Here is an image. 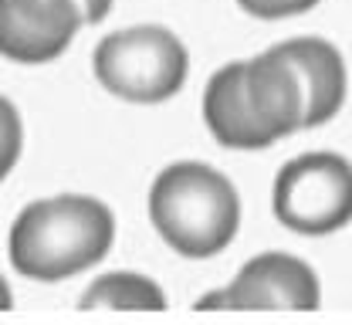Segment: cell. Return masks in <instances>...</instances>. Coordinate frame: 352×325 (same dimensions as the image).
<instances>
[{"instance_id": "obj_6", "label": "cell", "mask_w": 352, "mask_h": 325, "mask_svg": "<svg viewBox=\"0 0 352 325\" xmlns=\"http://www.w3.org/2000/svg\"><path fill=\"white\" fill-rule=\"evenodd\" d=\"M82 24L75 0H0V54L17 65L54 61Z\"/></svg>"}, {"instance_id": "obj_4", "label": "cell", "mask_w": 352, "mask_h": 325, "mask_svg": "<svg viewBox=\"0 0 352 325\" xmlns=\"http://www.w3.org/2000/svg\"><path fill=\"white\" fill-rule=\"evenodd\" d=\"M274 217L295 234H332L352 221V163L305 153L274 177Z\"/></svg>"}, {"instance_id": "obj_14", "label": "cell", "mask_w": 352, "mask_h": 325, "mask_svg": "<svg viewBox=\"0 0 352 325\" xmlns=\"http://www.w3.org/2000/svg\"><path fill=\"white\" fill-rule=\"evenodd\" d=\"M14 305V295H10V284L3 281V275H0V312H7Z\"/></svg>"}, {"instance_id": "obj_7", "label": "cell", "mask_w": 352, "mask_h": 325, "mask_svg": "<svg viewBox=\"0 0 352 325\" xmlns=\"http://www.w3.org/2000/svg\"><path fill=\"white\" fill-rule=\"evenodd\" d=\"M244 95L254 119L261 122V129L271 139H281L302 129V112H305L302 82L278 47L244 61Z\"/></svg>"}, {"instance_id": "obj_2", "label": "cell", "mask_w": 352, "mask_h": 325, "mask_svg": "<svg viewBox=\"0 0 352 325\" xmlns=\"http://www.w3.org/2000/svg\"><path fill=\"white\" fill-rule=\"evenodd\" d=\"M149 221L183 258L220 254L241 224L234 183L204 163H173L149 190Z\"/></svg>"}, {"instance_id": "obj_1", "label": "cell", "mask_w": 352, "mask_h": 325, "mask_svg": "<svg viewBox=\"0 0 352 325\" xmlns=\"http://www.w3.org/2000/svg\"><path fill=\"white\" fill-rule=\"evenodd\" d=\"M116 237V221L95 197H47L21 210L10 227V265L31 281H65L98 265Z\"/></svg>"}, {"instance_id": "obj_9", "label": "cell", "mask_w": 352, "mask_h": 325, "mask_svg": "<svg viewBox=\"0 0 352 325\" xmlns=\"http://www.w3.org/2000/svg\"><path fill=\"white\" fill-rule=\"evenodd\" d=\"M204 119H207V129L214 133V139L220 146H230V149H264V146L274 142L261 129V122L254 119V112L248 105V95H244V61L223 65L217 75L207 82Z\"/></svg>"}, {"instance_id": "obj_11", "label": "cell", "mask_w": 352, "mask_h": 325, "mask_svg": "<svg viewBox=\"0 0 352 325\" xmlns=\"http://www.w3.org/2000/svg\"><path fill=\"white\" fill-rule=\"evenodd\" d=\"M21 142H24V129H21V115L14 109V102H7L0 95V180L14 170V163L21 159Z\"/></svg>"}, {"instance_id": "obj_12", "label": "cell", "mask_w": 352, "mask_h": 325, "mask_svg": "<svg viewBox=\"0 0 352 325\" xmlns=\"http://www.w3.org/2000/svg\"><path fill=\"white\" fill-rule=\"evenodd\" d=\"M241 10H248L251 17H261V21H278V17H295V14H305L315 3L322 0H237Z\"/></svg>"}, {"instance_id": "obj_3", "label": "cell", "mask_w": 352, "mask_h": 325, "mask_svg": "<svg viewBox=\"0 0 352 325\" xmlns=\"http://www.w3.org/2000/svg\"><path fill=\"white\" fill-rule=\"evenodd\" d=\"M95 78L105 92L135 105H156L173 98L190 71L186 47L160 24H139L102 38L91 54Z\"/></svg>"}, {"instance_id": "obj_5", "label": "cell", "mask_w": 352, "mask_h": 325, "mask_svg": "<svg viewBox=\"0 0 352 325\" xmlns=\"http://www.w3.org/2000/svg\"><path fill=\"white\" fill-rule=\"evenodd\" d=\"M318 278L305 261L292 254H258L227 288L210 291L197 302V309H248V312H311L318 309Z\"/></svg>"}, {"instance_id": "obj_10", "label": "cell", "mask_w": 352, "mask_h": 325, "mask_svg": "<svg viewBox=\"0 0 352 325\" xmlns=\"http://www.w3.org/2000/svg\"><path fill=\"white\" fill-rule=\"evenodd\" d=\"M82 309H135V312H160L166 309V295L156 281L132 275V271H112L105 278L91 281L78 302Z\"/></svg>"}, {"instance_id": "obj_8", "label": "cell", "mask_w": 352, "mask_h": 325, "mask_svg": "<svg viewBox=\"0 0 352 325\" xmlns=\"http://www.w3.org/2000/svg\"><path fill=\"white\" fill-rule=\"evenodd\" d=\"M285 61L295 68L302 95H305V112H302V129L325 126L346 102V65L342 54L322 38H295L285 45H274Z\"/></svg>"}, {"instance_id": "obj_13", "label": "cell", "mask_w": 352, "mask_h": 325, "mask_svg": "<svg viewBox=\"0 0 352 325\" xmlns=\"http://www.w3.org/2000/svg\"><path fill=\"white\" fill-rule=\"evenodd\" d=\"M75 3H78V10H82L85 24H98V21H105V17H109V10H112V0H75Z\"/></svg>"}]
</instances>
